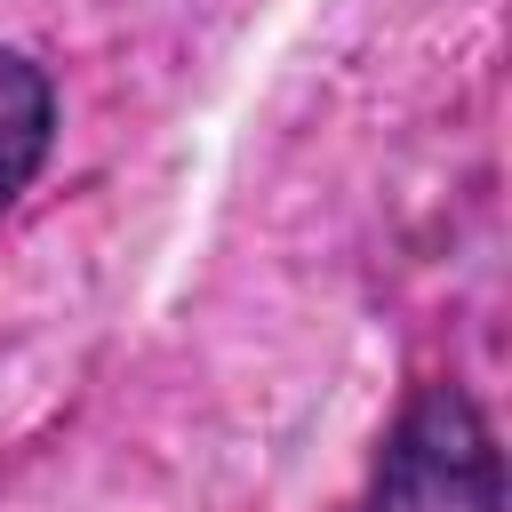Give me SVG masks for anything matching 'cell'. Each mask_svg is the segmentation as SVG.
<instances>
[{"instance_id": "obj_1", "label": "cell", "mask_w": 512, "mask_h": 512, "mask_svg": "<svg viewBox=\"0 0 512 512\" xmlns=\"http://www.w3.org/2000/svg\"><path fill=\"white\" fill-rule=\"evenodd\" d=\"M368 512H496V440L456 384H432L392 424Z\"/></svg>"}, {"instance_id": "obj_2", "label": "cell", "mask_w": 512, "mask_h": 512, "mask_svg": "<svg viewBox=\"0 0 512 512\" xmlns=\"http://www.w3.org/2000/svg\"><path fill=\"white\" fill-rule=\"evenodd\" d=\"M48 120H56L48 80H40L24 56L0 48V208H8V200L24 192V176L40 168V152H48Z\"/></svg>"}]
</instances>
